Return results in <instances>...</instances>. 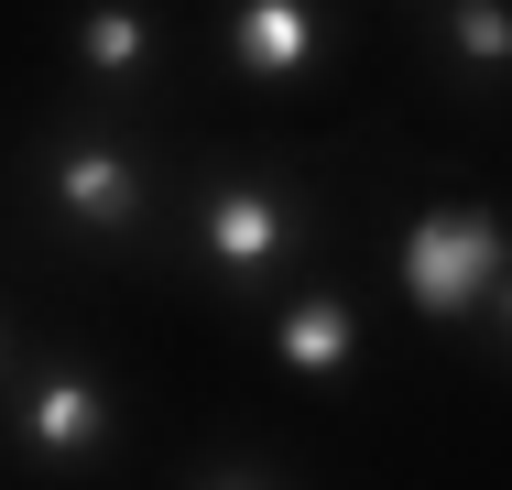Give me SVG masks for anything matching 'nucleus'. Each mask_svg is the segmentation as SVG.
Instances as JSON below:
<instances>
[{
  "label": "nucleus",
  "instance_id": "nucleus-3",
  "mask_svg": "<svg viewBox=\"0 0 512 490\" xmlns=\"http://www.w3.org/2000/svg\"><path fill=\"white\" fill-rule=\"evenodd\" d=\"M55 207L77 229H131L142 218V164L120 142H77V153H55Z\"/></svg>",
  "mask_w": 512,
  "mask_h": 490
},
{
  "label": "nucleus",
  "instance_id": "nucleus-1",
  "mask_svg": "<svg viewBox=\"0 0 512 490\" xmlns=\"http://www.w3.org/2000/svg\"><path fill=\"white\" fill-rule=\"evenodd\" d=\"M502 273H512V240H502V218H480V207H447V218H414L404 229V294L425 316H469Z\"/></svg>",
  "mask_w": 512,
  "mask_h": 490
},
{
  "label": "nucleus",
  "instance_id": "nucleus-6",
  "mask_svg": "<svg viewBox=\"0 0 512 490\" xmlns=\"http://www.w3.org/2000/svg\"><path fill=\"white\" fill-rule=\"evenodd\" d=\"M273 349H284L295 371L327 382V371H349V360H360V316H349L338 294H306V305H284V316H273Z\"/></svg>",
  "mask_w": 512,
  "mask_h": 490
},
{
  "label": "nucleus",
  "instance_id": "nucleus-4",
  "mask_svg": "<svg viewBox=\"0 0 512 490\" xmlns=\"http://www.w3.org/2000/svg\"><path fill=\"white\" fill-rule=\"evenodd\" d=\"M22 436H33V458H88V447H109V403H99V382L44 371V382L22 392Z\"/></svg>",
  "mask_w": 512,
  "mask_h": 490
},
{
  "label": "nucleus",
  "instance_id": "nucleus-5",
  "mask_svg": "<svg viewBox=\"0 0 512 490\" xmlns=\"http://www.w3.org/2000/svg\"><path fill=\"white\" fill-rule=\"evenodd\" d=\"M229 55L251 77H306L316 66V11L306 0H240L229 11Z\"/></svg>",
  "mask_w": 512,
  "mask_h": 490
},
{
  "label": "nucleus",
  "instance_id": "nucleus-2",
  "mask_svg": "<svg viewBox=\"0 0 512 490\" xmlns=\"http://www.w3.org/2000/svg\"><path fill=\"white\" fill-rule=\"evenodd\" d=\"M197 251L218 262V273H273L284 251H295V196L273 186H218L197 207Z\"/></svg>",
  "mask_w": 512,
  "mask_h": 490
},
{
  "label": "nucleus",
  "instance_id": "nucleus-9",
  "mask_svg": "<svg viewBox=\"0 0 512 490\" xmlns=\"http://www.w3.org/2000/svg\"><path fill=\"white\" fill-rule=\"evenodd\" d=\"M197 490H262V480H251V469H207Z\"/></svg>",
  "mask_w": 512,
  "mask_h": 490
},
{
  "label": "nucleus",
  "instance_id": "nucleus-10",
  "mask_svg": "<svg viewBox=\"0 0 512 490\" xmlns=\"http://www.w3.org/2000/svg\"><path fill=\"white\" fill-rule=\"evenodd\" d=\"M502 327H512V284H502Z\"/></svg>",
  "mask_w": 512,
  "mask_h": 490
},
{
  "label": "nucleus",
  "instance_id": "nucleus-11",
  "mask_svg": "<svg viewBox=\"0 0 512 490\" xmlns=\"http://www.w3.org/2000/svg\"><path fill=\"white\" fill-rule=\"evenodd\" d=\"M0 360H11V338H0Z\"/></svg>",
  "mask_w": 512,
  "mask_h": 490
},
{
  "label": "nucleus",
  "instance_id": "nucleus-7",
  "mask_svg": "<svg viewBox=\"0 0 512 490\" xmlns=\"http://www.w3.org/2000/svg\"><path fill=\"white\" fill-rule=\"evenodd\" d=\"M77 55H88V77H142L153 22H142L131 0H99V11H77Z\"/></svg>",
  "mask_w": 512,
  "mask_h": 490
},
{
  "label": "nucleus",
  "instance_id": "nucleus-8",
  "mask_svg": "<svg viewBox=\"0 0 512 490\" xmlns=\"http://www.w3.org/2000/svg\"><path fill=\"white\" fill-rule=\"evenodd\" d=\"M447 55H458L469 77H502L512 66V0H458V11H447Z\"/></svg>",
  "mask_w": 512,
  "mask_h": 490
}]
</instances>
